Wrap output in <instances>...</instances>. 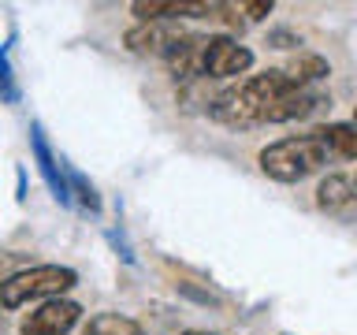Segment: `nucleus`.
Listing matches in <instances>:
<instances>
[{
	"mask_svg": "<svg viewBox=\"0 0 357 335\" xmlns=\"http://www.w3.org/2000/svg\"><path fill=\"white\" fill-rule=\"evenodd\" d=\"M290 89H305V86L290 82L283 67H268V71H261V75L238 78L234 86L212 94L208 116L216 123H223V127H231V131L264 127V123H268V108H272L279 97H287Z\"/></svg>",
	"mask_w": 357,
	"mask_h": 335,
	"instance_id": "f257e3e1",
	"label": "nucleus"
},
{
	"mask_svg": "<svg viewBox=\"0 0 357 335\" xmlns=\"http://www.w3.org/2000/svg\"><path fill=\"white\" fill-rule=\"evenodd\" d=\"M331 161L328 145H324L317 134H290V138H279L272 145H264L261 156H257V164H261V172L268 179H275V183H301V179L324 172Z\"/></svg>",
	"mask_w": 357,
	"mask_h": 335,
	"instance_id": "f03ea898",
	"label": "nucleus"
},
{
	"mask_svg": "<svg viewBox=\"0 0 357 335\" xmlns=\"http://www.w3.org/2000/svg\"><path fill=\"white\" fill-rule=\"evenodd\" d=\"M78 283V272L71 265H33L19 268L0 279V309H22L30 302H49V298H67V290Z\"/></svg>",
	"mask_w": 357,
	"mask_h": 335,
	"instance_id": "7ed1b4c3",
	"label": "nucleus"
},
{
	"mask_svg": "<svg viewBox=\"0 0 357 335\" xmlns=\"http://www.w3.org/2000/svg\"><path fill=\"white\" fill-rule=\"evenodd\" d=\"M253 49L242 45L238 38L231 34H208L205 41V60H201V78H216V82H227V78H238V75H250L253 67Z\"/></svg>",
	"mask_w": 357,
	"mask_h": 335,
	"instance_id": "20e7f679",
	"label": "nucleus"
},
{
	"mask_svg": "<svg viewBox=\"0 0 357 335\" xmlns=\"http://www.w3.org/2000/svg\"><path fill=\"white\" fill-rule=\"evenodd\" d=\"M82 320V306L75 298H49L19 320V335H71Z\"/></svg>",
	"mask_w": 357,
	"mask_h": 335,
	"instance_id": "39448f33",
	"label": "nucleus"
},
{
	"mask_svg": "<svg viewBox=\"0 0 357 335\" xmlns=\"http://www.w3.org/2000/svg\"><path fill=\"white\" fill-rule=\"evenodd\" d=\"M30 156L38 164V172L49 186L52 201L60 205H71V186H67V161H60V153L49 145V134H45L41 123H30Z\"/></svg>",
	"mask_w": 357,
	"mask_h": 335,
	"instance_id": "423d86ee",
	"label": "nucleus"
},
{
	"mask_svg": "<svg viewBox=\"0 0 357 335\" xmlns=\"http://www.w3.org/2000/svg\"><path fill=\"white\" fill-rule=\"evenodd\" d=\"M317 209L328 212L339 223H354L357 220V186L350 175L331 172L317 183Z\"/></svg>",
	"mask_w": 357,
	"mask_h": 335,
	"instance_id": "0eeeda50",
	"label": "nucleus"
},
{
	"mask_svg": "<svg viewBox=\"0 0 357 335\" xmlns=\"http://www.w3.org/2000/svg\"><path fill=\"white\" fill-rule=\"evenodd\" d=\"M138 22H178V19H208L220 4H186V0H134L130 4Z\"/></svg>",
	"mask_w": 357,
	"mask_h": 335,
	"instance_id": "6e6552de",
	"label": "nucleus"
},
{
	"mask_svg": "<svg viewBox=\"0 0 357 335\" xmlns=\"http://www.w3.org/2000/svg\"><path fill=\"white\" fill-rule=\"evenodd\" d=\"M175 27H167V22H138V27H130L123 34V41H127L130 52L138 56H164L167 45L175 41Z\"/></svg>",
	"mask_w": 357,
	"mask_h": 335,
	"instance_id": "1a4fd4ad",
	"label": "nucleus"
},
{
	"mask_svg": "<svg viewBox=\"0 0 357 335\" xmlns=\"http://www.w3.org/2000/svg\"><path fill=\"white\" fill-rule=\"evenodd\" d=\"M283 71H287V78L294 86H317V82H324V78L331 75V64L324 60V56H317V52L298 49V56H290V60L283 64Z\"/></svg>",
	"mask_w": 357,
	"mask_h": 335,
	"instance_id": "9d476101",
	"label": "nucleus"
},
{
	"mask_svg": "<svg viewBox=\"0 0 357 335\" xmlns=\"http://www.w3.org/2000/svg\"><path fill=\"white\" fill-rule=\"evenodd\" d=\"M312 134H317V138L328 145L331 156L357 161V127H354V123H324V127H317Z\"/></svg>",
	"mask_w": 357,
	"mask_h": 335,
	"instance_id": "9b49d317",
	"label": "nucleus"
},
{
	"mask_svg": "<svg viewBox=\"0 0 357 335\" xmlns=\"http://www.w3.org/2000/svg\"><path fill=\"white\" fill-rule=\"evenodd\" d=\"M78 335H145V328L138 320L123 317V313H97L82 324Z\"/></svg>",
	"mask_w": 357,
	"mask_h": 335,
	"instance_id": "f8f14e48",
	"label": "nucleus"
},
{
	"mask_svg": "<svg viewBox=\"0 0 357 335\" xmlns=\"http://www.w3.org/2000/svg\"><path fill=\"white\" fill-rule=\"evenodd\" d=\"M67 186H71V205H78L86 212V216H97L100 212V194H97V186L89 183V179L78 172V168L67 164Z\"/></svg>",
	"mask_w": 357,
	"mask_h": 335,
	"instance_id": "ddd939ff",
	"label": "nucleus"
},
{
	"mask_svg": "<svg viewBox=\"0 0 357 335\" xmlns=\"http://www.w3.org/2000/svg\"><path fill=\"white\" fill-rule=\"evenodd\" d=\"M22 100V86L15 78V67H11V41L0 45V105L15 108Z\"/></svg>",
	"mask_w": 357,
	"mask_h": 335,
	"instance_id": "4468645a",
	"label": "nucleus"
},
{
	"mask_svg": "<svg viewBox=\"0 0 357 335\" xmlns=\"http://www.w3.org/2000/svg\"><path fill=\"white\" fill-rule=\"evenodd\" d=\"M242 11H245L253 22H261V19H268V15L275 11V4H272V0H250V4H242Z\"/></svg>",
	"mask_w": 357,
	"mask_h": 335,
	"instance_id": "2eb2a0df",
	"label": "nucleus"
},
{
	"mask_svg": "<svg viewBox=\"0 0 357 335\" xmlns=\"http://www.w3.org/2000/svg\"><path fill=\"white\" fill-rule=\"evenodd\" d=\"M268 41H272L275 49H298V45H301L290 30H272V34H268Z\"/></svg>",
	"mask_w": 357,
	"mask_h": 335,
	"instance_id": "dca6fc26",
	"label": "nucleus"
},
{
	"mask_svg": "<svg viewBox=\"0 0 357 335\" xmlns=\"http://www.w3.org/2000/svg\"><path fill=\"white\" fill-rule=\"evenodd\" d=\"M183 335H216V332H201V328H190V332H183Z\"/></svg>",
	"mask_w": 357,
	"mask_h": 335,
	"instance_id": "f3484780",
	"label": "nucleus"
},
{
	"mask_svg": "<svg viewBox=\"0 0 357 335\" xmlns=\"http://www.w3.org/2000/svg\"><path fill=\"white\" fill-rule=\"evenodd\" d=\"M354 127H357V108H354Z\"/></svg>",
	"mask_w": 357,
	"mask_h": 335,
	"instance_id": "a211bd4d",
	"label": "nucleus"
},
{
	"mask_svg": "<svg viewBox=\"0 0 357 335\" xmlns=\"http://www.w3.org/2000/svg\"><path fill=\"white\" fill-rule=\"evenodd\" d=\"M354 186H357V175H354Z\"/></svg>",
	"mask_w": 357,
	"mask_h": 335,
	"instance_id": "6ab92c4d",
	"label": "nucleus"
}]
</instances>
